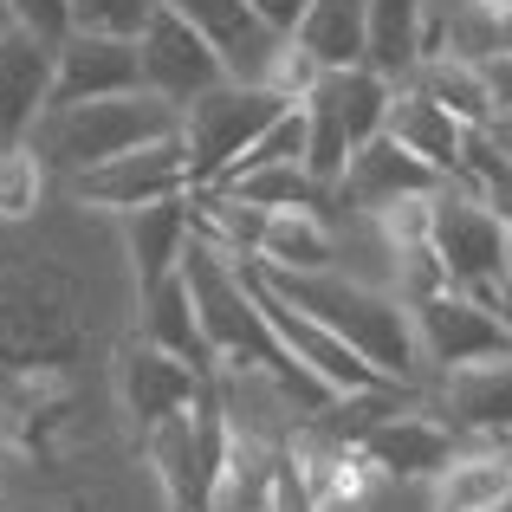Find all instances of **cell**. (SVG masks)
<instances>
[{"mask_svg": "<svg viewBox=\"0 0 512 512\" xmlns=\"http://www.w3.org/2000/svg\"><path fill=\"white\" fill-rule=\"evenodd\" d=\"M78 201H91V208H111V214H137V208H156V201H182L188 188H195V156H188L182 130L175 137H156L143 143V150L117 156V163L78 175V182H65Z\"/></svg>", "mask_w": 512, "mask_h": 512, "instance_id": "obj_8", "label": "cell"}, {"mask_svg": "<svg viewBox=\"0 0 512 512\" xmlns=\"http://www.w3.org/2000/svg\"><path fill=\"white\" fill-rule=\"evenodd\" d=\"M480 137L493 143V156H500V163H512V111H500L487 130H480Z\"/></svg>", "mask_w": 512, "mask_h": 512, "instance_id": "obj_32", "label": "cell"}, {"mask_svg": "<svg viewBox=\"0 0 512 512\" xmlns=\"http://www.w3.org/2000/svg\"><path fill=\"white\" fill-rule=\"evenodd\" d=\"M46 188H52V169L33 143L0 150V221H33L46 208Z\"/></svg>", "mask_w": 512, "mask_h": 512, "instance_id": "obj_25", "label": "cell"}, {"mask_svg": "<svg viewBox=\"0 0 512 512\" xmlns=\"http://www.w3.org/2000/svg\"><path fill=\"white\" fill-rule=\"evenodd\" d=\"M428 253L454 292L493 299V286L512 266V227L474 182H441L435 208H428Z\"/></svg>", "mask_w": 512, "mask_h": 512, "instance_id": "obj_4", "label": "cell"}, {"mask_svg": "<svg viewBox=\"0 0 512 512\" xmlns=\"http://www.w3.org/2000/svg\"><path fill=\"white\" fill-rule=\"evenodd\" d=\"M493 312H500V318H506V331H512V266H506L500 286H493Z\"/></svg>", "mask_w": 512, "mask_h": 512, "instance_id": "obj_33", "label": "cell"}, {"mask_svg": "<svg viewBox=\"0 0 512 512\" xmlns=\"http://www.w3.org/2000/svg\"><path fill=\"white\" fill-rule=\"evenodd\" d=\"M169 7L214 39V52L227 59V72H234L240 85H260L266 78V65H273V52H279V33L247 0H169Z\"/></svg>", "mask_w": 512, "mask_h": 512, "instance_id": "obj_18", "label": "cell"}, {"mask_svg": "<svg viewBox=\"0 0 512 512\" xmlns=\"http://www.w3.org/2000/svg\"><path fill=\"white\" fill-rule=\"evenodd\" d=\"M415 305V338H422V363L435 376L454 370H480V363H500L512 357V331L506 318L493 312V299H474V292H422Z\"/></svg>", "mask_w": 512, "mask_h": 512, "instance_id": "obj_7", "label": "cell"}, {"mask_svg": "<svg viewBox=\"0 0 512 512\" xmlns=\"http://www.w3.org/2000/svg\"><path fill=\"white\" fill-rule=\"evenodd\" d=\"M260 273L273 279L292 305H305V312L325 318L338 338H350L396 389H409L415 376L428 370L422 338H415V305L402 299V292L370 286V279H350V273H273V266H260Z\"/></svg>", "mask_w": 512, "mask_h": 512, "instance_id": "obj_1", "label": "cell"}, {"mask_svg": "<svg viewBox=\"0 0 512 512\" xmlns=\"http://www.w3.org/2000/svg\"><path fill=\"white\" fill-rule=\"evenodd\" d=\"M292 39H299L325 72L370 65V0H312V13L299 20Z\"/></svg>", "mask_w": 512, "mask_h": 512, "instance_id": "obj_22", "label": "cell"}, {"mask_svg": "<svg viewBox=\"0 0 512 512\" xmlns=\"http://www.w3.org/2000/svg\"><path fill=\"white\" fill-rule=\"evenodd\" d=\"M448 182V175H435L422 163V156H409L396 137H376V143H363L357 156H350V169H344V182L331 188V195H344L357 214H383V208H402V201H422V195H435V188Z\"/></svg>", "mask_w": 512, "mask_h": 512, "instance_id": "obj_14", "label": "cell"}, {"mask_svg": "<svg viewBox=\"0 0 512 512\" xmlns=\"http://www.w3.org/2000/svg\"><path fill=\"white\" fill-rule=\"evenodd\" d=\"M240 273H247V292L260 299L266 325L279 331V344H286L292 357H299L305 370H312V376H318V383H325L338 402H350V396H383V389H396V383H389V376L376 370L370 357H363L357 344H350V338H338V331H331L325 318H312L305 305H292L286 292H279V286H273V279H266L253 260L240 266Z\"/></svg>", "mask_w": 512, "mask_h": 512, "instance_id": "obj_5", "label": "cell"}, {"mask_svg": "<svg viewBox=\"0 0 512 512\" xmlns=\"http://www.w3.org/2000/svg\"><path fill=\"white\" fill-rule=\"evenodd\" d=\"M279 163H305V111H299V104H292L279 124H266L260 137L227 163V175L214 188H234V182H247V175H260V169H279Z\"/></svg>", "mask_w": 512, "mask_h": 512, "instance_id": "obj_26", "label": "cell"}, {"mask_svg": "<svg viewBox=\"0 0 512 512\" xmlns=\"http://www.w3.org/2000/svg\"><path fill=\"white\" fill-rule=\"evenodd\" d=\"M52 78H59V46L7 26L0 33V150L33 143L39 117L52 111Z\"/></svg>", "mask_w": 512, "mask_h": 512, "instance_id": "obj_11", "label": "cell"}, {"mask_svg": "<svg viewBox=\"0 0 512 512\" xmlns=\"http://www.w3.org/2000/svg\"><path fill=\"white\" fill-rule=\"evenodd\" d=\"M435 415L467 441H512V357L441 376Z\"/></svg>", "mask_w": 512, "mask_h": 512, "instance_id": "obj_16", "label": "cell"}, {"mask_svg": "<svg viewBox=\"0 0 512 512\" xmlns=\"http://www.w3.org/2000/svg\"><path fill=\"white\" fill-rule=\"evenodd\" d=\"M428 512H512V441H467L428 480Z\"/></svg>", "mask_w": 512, "mask_h": 512, "instance_id": "obj_17", "label": "cell"}, {"mask_svg": "<svg viewBox=\"0 0 512 512\" xmlns=\"http://www.w3.org/2000/svg\"><path fill=\"white\" fill-rule=\"evenodd\" d=\"M130 91H143V52H137V39H104V33H72V39H59V78H52V104L130 98Z\"/></svg>", "mask_w": 512, "mask_h": 512, "instance_id": "obj_15", "label": "cell"}, {"mask_svg": "<svg viewBox=\"0 0 512 512\" xmlns=\"http://www.w3.org/2000/svg\"><path fill=\"white\" fill-rule=\"evenodd\" d=\"M286 111L292 104L279 98V91L240 85V78H227V85L201 91L195 104H182V143H188V156H195V188H214L227 175V163H234L266 124H279Z\"/></svg>", "mask_w": 512, "mask_h": 512, "instance_id": "obj_6", "label": "cell"}, {"mask_svg": "<svg viewBox=\"0 0 512 512\" xmlns=\"http://www.w3.org/2000/svg\"><path fill=\"white\" fill-rule=\"evenodd\" d=\"M389 104H396V85H389L383 72H370V65L325 72L318 91L299 104L305 111V169H312L325 188H338L350 156L389 130Z\"/></svg>", "mask_w": 512, "mask_h": 512, "instance_id": "obj_3", "label": "cell"}, {"mask_svg": "<svg viewBox=\"0 0 512 512\" xmlns=\"http://www.w3.org/2000/svg\"><path fill=\"white\" fill-rule=\"evenodd\" d=\"M461 448H467V435H454L435 409H389L357 435L363 461L383 480H402V487H428Z\"/></svg>", "mask_w": 512, "mask_h": 512, "instance_id": "obj_10", "label": "cell"}, {"mask_svg": "<svg viewBox=\"0 0 512 512\" xmlns=\"http://www.w3.org/2000/svg\"><path fill=\"white\" fill-rule=\"evenodd\" d=\"M182 130V111L163 104L156 91H130V98H85V104H52L33 130V150L46 156V169L59 182H78V175L117 163V156L143 150L156 137H175Z\"/></svg>", "mask_w": 512, "mask_h": 512, "instance_id": "obj_2", "label": "cell"}, {"mask_svg": "<svg viewBox=\"0 0 512 512\" xmlns=\"http://www.w3.org/2000/svg\"><path fill=\"white\" fill-rule=\"evenodd\" d=\"M7 26H13V7H7V0H0V33H7Z\"/></svg>", "mask_w": 512, "mask_h": 512, "instance_id": "obj_35", "label": "cell"}, {"mask_svg": "<svg viewBox=\"0 0 512 512\" xmlns=\"http://www.w3.org/2000/svg\"><path fill=\"white\" fill-rule=\"evenodd\" d=\"M163 0H72V33H104V39H143Z\"/></svg>", "mask_w": 512, "mask_h": 512, "instance_id": "obj_27", "label": "cell"}, {"mask_svg": "<svg viewBox=\"0 0 512 512\" xmlns=\"http://www.w3.org/2000/svg\"><path fill=\"white\" fill-rule=\"evenodd\" d=\"M253 260L273 273H338V227L325 221V208L266 214V240Z\"/></svg>", "mask_w": 512, "mask_h": 512, "instance_id": "obj_21", "label": "cell"}, {"mask_svg": "<svg viewBox=\"0 0 512 512\" xmlns=\"http://www.w3.org/2000/svg\"><path fill=\"white\" fill-rule=\"evenodd\" d=\"M493 52H512V20H500V26H493Z\"/></svg>", "mask_w": 512, "mask_h": 512, "instance_id": "obj_34", "label": "cell"}, {"mask_svg": "<svg viewBox=\"0 0 512 512\" xmlns=\"http://www.w3.org/2000/svg\"><path fill=\"white\" fill-rule=\"evenodd\" d=\"M117 396H124V409L156 435L163 422H175V415L195 409L201 383H195V363H188V357H175V350L143 338V344L124 350V363H117Z\"/></svg>", "mask_w": 512, "mask_h": 512, "instance_id": "obj_13", "label": "cell"}, {"mask_svg": "<svg viewBox=\"0 0 512 512\" xmlns=\"http://www.w3.org/2000/svg\"><path fill=\"white\" fill-rule=\"evenodd\" d=\"M195 201H156V208H137V214H117L124 221V253H130V273L137 286H163L169 273H182V253L195 240Z\"/></svg>", "mask_w": 512, "mask_h": 512, "instance_id": "obj_20", "label": "cell"}, {"mask_svg": "<svg viewBox=\"0 0 512 512\" xmlns=\"http://www.w3.org/2000/svg\"><path fill=\"white\" fill-rule=\"evenodd\" d=\"M474 188L506 214V227H512V163H500V156H493L487 137H474Z\"/></svg>", "mask_w": 512, "mask_h": 512, "instance_id": "obj_29", "label": "cell"}, {"mask_svg": "<svg viewBox=\"0 0 512 512\" xmlns=\"http://www.w3.org/2000/svg\"><path fill=\"white\" fill-rule=\"evenodd\" d=\"M480 72H487V85H493V104L512 111V52H487V59H480Z\"/></svg>", "mask_w": 512, "mask_h": 512, "instance_id": "obj_31", "label": "cell"}, {"mask_svg": "<svg viewBox=\"0 0 512 512\" xmlns=\"http://www.w3.org/2000/svg\"><path fill=\"white\" fill-rule=\"evenodd\" d=\"M435 46V0H370V72L409 85Z\"/></svg>", "mask_w": 512, "mask_h": 512, "instance_id": "obj_19", "label": "cell"}, {"mask_svg": "<svg viewBox=\"0 0 512 512\" xmlns=\"http://www.w3.org/2000/svg\"><path fill=\"white\" fill-rule=\"evenodd\" d=\"M415 85L428 91V98H441L454 117H461L467 130H487L493 117H500V104H493V85L487 72H480V59H461V52H441V59H428L422 72H415Z\"/></svg>", "mask_w": 512, "mask_h": 512, "instance_id": "obj_24", "label": "cell"}, {"mask_svg": "<svg viewBox=\"0 0 512 512\" xmlns=\"http://www.w3.org/2000/svg\"><path fill=\"white\" fill-rule=\"evenodd\" d=\"M247 7L260 13V20L273 26L279 39H292V33H299V20H305V13H312V0H247Z\"/></svg>", "mask_w": 512, "mask_h": 512, "instance_id": "obj_30", "label": "cell"}, {"mask_svg": "<svg viewBox=\"0 0 512 512\" xmlns=\"http://www.w3.org/2000/svg\"><path fill=\"white\" fill-rule=\"evenodd\" d=\"M137 52H143V91H156L163 104H195L201 91H214V85H227V59L214 52V39L201 33L195 20H182V13L169 7H156V20L143 26V39H137Z\"/></svg>", "mask_w": 512, "mask_h": 512, "instance_id": "obj_9", "label": "cell"}, {"mask_svg": "<svg viewBox=\"0 0 512 512\" xmlns=\"http://www.w3.org/2000/svg\"><path fill=\"white\" fill-rule=\"evenodd\" d=\"M143 338L175 350V357L201 363L208 357V338H201V312H195V292H188L182 273H169L163 286H143Z\"/></svg>", "mask_w": 512, "mask_h": 512, "instance_id": "obj_23", "label": "cell"}, {"mask_svg": "<svg viewBox=\"0 0 512 512\" xmlns=\"http://www.w3.org/2000/svg\"><path fill=\"white\" fill-rule=\"evenodd\" d=\"M13 7V26L20 33H39V39H72V0H7Z\"/></svg>", "mask_w": 512, "mask_h": 512, "instance_id": "obj_28", "label": "cell"}, {"mask_svg": "<svg viewBox=\"0 0 512 512\" xmlns=\"http://www.w3.org/2000/svg\"><path fill=\"white\" fill-rule=\"evenodd\" d=\"M389 137H396L409 156H422L435 175H448V182H474V137H480V130H467L461 117H454L441 98H428L415 78H409V85H396V104H389Z\"/></svg>", "mask_w": 512, "mask_h": 512, "instance_id": "obj_12", "label": "cell"}]
</instances>
